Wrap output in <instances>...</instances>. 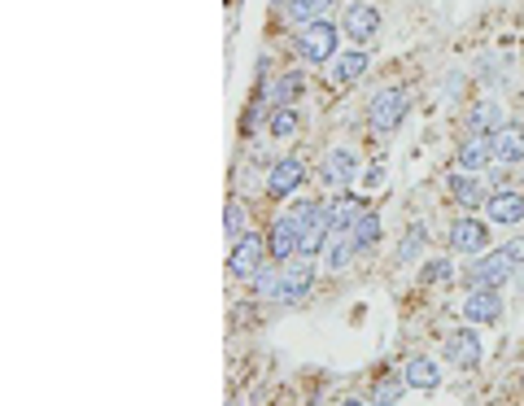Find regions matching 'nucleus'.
I'll return each instance as SVG.
<instances>
[{"label": "nucleus", "mask_w": 524, "mask_h": 406, "mask_svg": "<svg viewBox=\"0 0 524 406\" xmlns=\"http://www.w3.org/2000/svg\"><path fill=\"white\" fill-rule=\"evenodd\" d=\"M319 205L314 202H298L289 214H280L275 223H271V232H266V250L275 262H289V258L298 254V245H302V227H306V219H311Z\"/></svg>", "instance_id": "nucleus-1"}, {"label": "nucleus", "mask_w": 524, "mask_h": 406, "mask_svg": "<svg viewBox=\"0 0 524 406\" xmlns=\"http://www.w3.org/2000/svg\"><path fill=\"white\" fill-rule=\"evenodd\" d=\"M419 245H424V227H411L407 241H402V250H398V262H411L419 254Z\"/></svg>", "instance_id": "nucleus-30"}, {"label": "nucleus", "mask_w": 524, "mask_h": 406, "mask_svg": "<svg viewBox=\"0 0 524 406\" xmlns=\"http://www.w3.org/2000/svg\"><path fill=\"white\" fill-rule=\"evenodd\" d=\"M323 210H328V223H332V232H350V227H354V223H359V219L367 214V202H363V197H350V193H341L337 202L323 205Z\"/></svg>", "instance_id": "nucleus-15"}, {"label": "nucleus", "mask_w": 524, "mask_h": 406, "mask_svg": "<svg viewBox=\"0 0 524 406\" xmlns=\"http://www.w3.org/2000/svg\"><path fill=\"white\" fill-rule=\"evenodd\" d=\"M227 406H236V402H227Z\"/></svg>", "instance_id": "nucleus-35"}, {"label": "nucleus", "mask_w": 524, "mask_h": 406, "mask_svg": "<svg viewBox=\"0 0 524 406\" xmlns=\"http://www.w3.org/2000/svg\"><path fill=\"white\" fill-rule=\"evenodd\" d=\"M363 70H367V52H363V49H354V52H337V57H332V70H328V75H332L337 84H354V79H359Z\"/></svg>", "instance_id": "nucleus-21"}, {"label": "nucleus", "mask_w": 524, "mask_h": 406, "mask_svg": "<svg viewBox=\"0 0 524 406\" xmlns=\"http://www.w3.org/2000/svg\"><path fill=\"white\" fill-rule=\"evenodd\" d=\"M223 232H227V245H236V241L245 236V210H241L236 202L223 210Z\"/></svg>", "instance_id": "nucleus-26"}, {"label": "nucleus", "mask_w": 524, "mask_h": 406, "mask_svg": "<svg viewBox=\"0 0 524 406\" xmlns=\"http://www.w3.org/2000/svg\"><path fill=\"white\" fill-rule=\"evenodd\" d=\"M341 406H367V402H359V398H345V402H341Z\"/></svg>", "instance_id": "nucleus-33"}, {"label": "nucleus", "mask_w": 524, "mask_h": 406, "mask_svg": "<svg viewBox=\"0 0 524 406\" xmlns=\"http://www.w3.org/2000/svg\"><path fill=\"white\" fill-rule=\"evenodd\" d=\"M359 175H363V171H359V157L350 149H332L323 157V166H319V184H323L328 193H345Z\"/></svg>", "instance_id": "nucleus-6"}, {"label": "nucleus", "mask_w": 524, "mask_h": 406, "mask_svg": "<svg viewBox=\"0 0 524 406\" xmlns=\"http://www.w3.org/2000/svg\"><path fill=\"white\" fill-rule=\"evenodd\" d=\"M376 31H380V9L371 0H350L345 18H341V36H350L354 44H367Z\"/></svg>", "instance_id": "nucleus-8"}, {"label": "nucleus", "mask_w": 524, "mask_h": 406, "mask_svg": "<svg viewBox=\"0 0 524 406\" xmlns=\"http://www.w3.org/2000/svg\"><path fill=\"white\" fill-rule=\"evenodd\" d=\"M337 40H341V31L332 27V22H306L302 31H298V52H302V61H314V66H323V61H332L337 57Z\"/></svg>", "instance_id": "nucleus-4"}, {"label": "nucleus", "mask_w": 524, "mask_h": 406, "mask_svg": "<svg viewBox=\"0 0 524 406\" xmlns=\"http://www.w3.org/2000/svg\"><path fill=\"white\" fill-rule=\"evenodd\" d=\"M507 254L516 258V267H520V262H524V241H512V245H507Z\"/></svg>", "instance_id": "nucleus-32"}, {"label": "nucleus", "mask_w": 524, "mask_h": 406, "mask_svg": "<svg viewBox=\"0 0 524 406\" xmlns=\"http://www.w3.org/2000/svg\"><path fill=\"white\" fill-rule=\"evenodd\" d=\"M266 131H271L275 140H289V136L298 131V105H275V109H271Z\"/></svg>", "instance_id": "nucleus-23"}, {"label": "nucleus", "mask_w": 524, "mask_h": 406, "mask_svg": "<svg viewBox=\"0 0 524 406\" xmlns=\"http://www.w3.org/2000/svg\"><path fill=\"white\" fill-rule=\"evenodd\" d=\"M350 254H359L354 250V241H350V232H332L328 236V245H323V271H341L345 262H350Z\"/></svg>", "instance_id": "nucleus-18"}, {"label": "nucleus", "mask_w": 524, "mask_h": 406, "mask_svg": "<svg viewBox=\"0 0 524 406\" xmlns=\"http://www.w3.org/2000/svg\"><path fill=\"white\" fill-rule=\"evenodd\" d=\"M485 214H489V223H498V227H507V223H524V197L520 193H489Z\"/></svg>", "instance_id": "nucleus-14"}, {"label": "nucleus", "mask_w": 524, "mask_h": 406, "mask_svg": "<svg viewBox=\"0 0 524 406\" xmlns=\"http://www.w3.org/2000/svg\"><path fill=\"white\" fill-rule=\"evenodd\" d=\"M359 179H363L367 188H380V184H385V166H367V171L359 175Z\"/></svg>", "instance_id": "nucleus-31"}, {"label": "nucleus", "mask_w": 524, "mask_h": 406, "mask_svg": "<svg viewBox=\"0 0 524 406\" xmlns=\"http://www.w3.org/2000/svg\"><path fill=\"white\" fill-rule=\"evenodd\" d=\"M450 250L455 254H468V258H480L489 250V227L480 223V219H455L450 223Z\"/></svg>", "instance_id": "nucleus-9"}, {"label": "nucleus", "mask_w": 524, "mask_h": 406, "mask_svg": "<svg viewBox=\"0 0 524 406\" xmlns=\"http://www.w3.org/2000/svg\"><path fill=\"white\" fill-rule=\"evenodd\" d=\"M424 280H428V284H446V280H450V262H446V258H433V262L424 267Z\"/></svg>", "instance_id": "nucleus-29"}, {"label": "nucleus", "mask_w": 524, "mask_h": 406, "mask_svg": "<svg viewBox=\"0 0 524 406\" xmlns=\"http://www.w3.org/2000/svg\"><path fill=\"white\" fill-rule=\"evenodd\" d=\"M446 188H450V197L459 205H468V210H476V205L489 202V193H485V184L472 175V171H455L450 179H446Z\"/></svg>", "instance_id": "nucleus-13"}, {"label": "nucleus", "mask_w": 524, "mask_h": 406, "mask_svg": "<svg viewBox=\"0 0 524 406\" xmlns=\"http://www.w3.org/2000/svg\"><path fill=\"white\" fill-rule=\"evenodd\" d=\"M489 145H494V162H503V166L524 162V131L520 127H498V131L489 136Z\"/></svg>", "instance_id": "nucleus-16"}, {"label": "nucleus", "mask_w": 524, "mask_h": 406, "mask_svg": "<svg viewBox=\"0 0 524 406\" xmlns=\"http://www.w3.org/2000/svg\"><path fill=\"white\" fill-rule=\"evenodd\" d=\"M402 380H407L411 389H437V385H441V371H437V362H433V358L419 354V358H411V362H407Z\"/></svg>", "instance_id": "nucleus-19"}, {"label": "nucleus", "mask_w": 524, "mask_h": 406, "mask_svg": "<svg viewBox=\"0 0 524 406\" xmlns=\"http://www.w3.org/2000/svg\"><path fill=\"white\" fill-rule=\"evenodd\" d=\"M350 241H354V250H359V254H363V250H371V245L380 241V214H376V210H367L363 219L350 227Z\"/></svg>", "instance_id": "nucleus-22"}, {"label": "nucleus", "mask_w": 524, "mask_h": 406, "mask_svg": "<svg viewBox=\"0 0 524 406\" xmlns=\"http://www.w3.org/2000/svg\"><path fill=\"white\" fill-rule=\"evenodd\" d=\"M498 314H503L498 289H468V298H464V319L468 323H494Z\"/></svg>", "instance_id": "nucleus-11"}, {"label": "nucleus", "mask_w": 524, "mask_h": 406, "mask_svg": "<svg viewBox=\"0 0 524 406\" xmlns=\"http://www.w3.org/2000/svg\"><path fill=\"white\" fill-rule=\"evenodd\" d=\"M494 162V145H489V136H468L459 149H455V171H485Z\"/></svg>", "instance_id": "nucleus-12"}, {"label": "nucleus", "mask_w": 524, "mask_h": 406, "mask_svg": "<svg viewBox=\"0 0 524 406\" xmlns=\"http://www.w3.org/2000/svg\"><path fill=\"white\" fill-rule=\"evenodd\" d=\"M512 275H516V258L507 254V250H498V254L476 258L468 267V275H464V284H468V289H498V284H507Z\"/></svg>", "instance_id": "nucleus-3"}, {"label": "nucleus", "mask_w": 524, "mask_h": 406, "mask_svg": "<svg viewBox=\"0 0 524 406\" xmlns=\"http://www.w3.org/2000/svg\"><path fill=\"white\" fill-rule=\"evenodd\" d=\"M275 4H289V0H275Z\"/></svg>", "instance_id": "nucleus-34"}, {"label": "nucleus", "mask_w": 524, "mask_h": 406, "mask_svg": "<svg viewBox=\"0 0 524 406\" xmlns=\"http://www.w3.org/2000/svg\"><path fill=\"white\" fill-rule=\"evenodd\" d=\"M262 254H271L266 241L254 236V232H245V236L232 245V254H227V271H232L236 280H254V275L262 271Z\"/></svg>", "instance_id": "nucleus-7"}, {"label": "nucleus", "mask_w": 524, "mask_h": 406, "mask_svg": "<svg viewBox=\"0 0 524 406\" xmlns=\"http://www.w3.org/2000/svg\"><path fill=\"white\" fill-rule=\"evenodd\" d=\"M468 123H472V131H476V136H494L498 127H507V123H503V105H494V101L472 105Z\"/></svg>", "instance_id": "nucleus-20"}, {"label": "nucleus", "mask_w": 524, "mask_h": 406, "mask_svg": "<svg viewBox=\"0 0 524 406\" xmlns=\"http://www.w3.org/2000/svg\"><path fill=\"white\" fill-rule=\"evenodd\" d=\"M402 385H407V380H398V376H385V380L376 385V406H393L398 398H402Z\"/></svg>", "instance_id": "nucleus-27"}, {"label": "nucleus", "mask_w": 524, "mask_h": 406, "mask_svg": "<svg viewBox=\"0 0 524 406\" xmlns=\"http://www.w3.org/2000/svg\"><path fill=\"white\" fill-rule=\"evenodd\" d=\"M407 114H411V92L407 88H385V92H376V101L367 105V123L380 136L385 131H398Z\"/></svg>", "instance_id": "nucleus-2"}, {"label": "nucleus", "mask_w": 524, "mask_h": 406, "mask_svg": "<svg viewBox=\"0 0 524 406\" xmlns=\"http://www.w3.org/2000/svg\"><path fill=\"white\" fill-rule=\"evenodd\" d=\"M302 179H306V166H302V157H280V162H271V175H266V197H289V193H298L302 188Z\"/></svg>", "instance_id": "nucleus-10"}, {"label": "nucleus", "mask_w": 524, "mask_h": 406, "mask_svg": "<svg viewBox=\"0 0 524 406\" xmlns=\"http://www.w3.org/2000/svg\"><path fill=\"white\" fill-rule=\"evenodd\" d=\"M302 97V70H289L280 84H275V92H271V101L275 105H293Z\"/></svg>", "instance_id": "nucleus-25"}, {"label": "nucleus", "mask_w": 524, "mask_h": 406, "mask_svg": "<svg viewBox=\"0 0 524 406\" xmlns=\"http://www.w3.org/2000/svg\"><path fill=\"white\" fill-rule=\"evenodd\" d=\"M254 289H258L266 302H275L280 298V271H271V267H262L258 275H254Z\"/></svg>", "instance_id": "nucleus-28"}, {"label": "nucleus", "mask_w": 524, "mask_h": 406, "mask_svg": "<svg viewBox=\"0 0 524 406\" xmlns=\"http://www.w3.org/2000/svg\"><path fill=\"white\" fill-rule=\"evenodd\" d=\"M446 362H455V367H476L480 362V337L476 332H455L450 341H446Z\"/></svg>", "instance_id": "nucleus-17"}, {"label": "nucleus", "mask_w": 524, "mask_h": 406, "mask_svg": "<svg viewBox=\"0 0 524 406\" xmlns=\"http://www.w3.org/2000/svg\"><path fill=\"white\" fill-rule=\"evenodd\" d=\"M332 0H289V18L298 22V27H306V22H319V13L328 9Z\"/></svg>", "instance_id": "nucleus-24"}, {"label": "nucleus", "mask_w": 524, "mask_h": 406, "mask_svg": "<svg viewBox=\"0 0 524 406\" xmlns=\"http://www.w3.org/2000/svg\"><path fill=\"white\" fill-rule=\"evenodd\" d=\"M311 280H314V258L311 254H293L280 271V306H298L306 293H311Z\"/></svg>", "instance_id": "nucleus-5"}]
</instances>
